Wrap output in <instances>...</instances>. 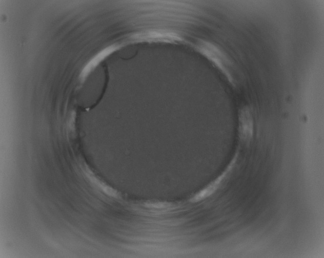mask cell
I'll list each match as a JSON object with an SVG mask.
<instances>
[{"label":"cell","mask_w":324,"mask_h":258,"mask_svg":"<svg viewBox=\"0 0 324 258\" xmlns=\"http://www.w3.org/2000/svg\"><path fill=\"white\" fill-rule=\"evenodd\" d=\"M194 49L209 61L232 86L235 80L230 71L231 61L225 53L215 44L199 39L193 44Z\"/></svg>","instance_id":"1"},{"label":"cell","mask_w":324,"mask_h":258,"mask_svg":"<svg viewBox=\"0 0 324 258\" xmlns=\"http://www.w3.org/2000/svg\"><path fill=\"white\" fill-rule=\"evenodd\" d=\"M84 170L90 181L106 195L115 198L119 197L117 191L98 179L88 167H86Z\"/></svg>","instance_id":"6"},{"label":"cell","mask_w":324,"mask_h":258,"mask_svg":"<svg viewBox=\"0 0 324 258\" xmlns=\"http://www.w3.org/2000/svg\"><path fill=\"white\" fill-rule=\"evenodd\" d=\"M167 204L162 203H149L147 204V207L153 208H163L166 207Z\"/></svg>","instance_id":"7"},{"label":"cell","mask_w":324,"mask_h":258,"mask_svg":"<svg viewBox=\"0 0 324 258\" xmlns=\"http://www.w3.org/2000/svg\"><path fill=\"white\" fill-rule=\"evenodd\" d=\"M139 41L149 42H173L180 41L181 38L176 33L164 30H148L136 34Z\"/></svg>","instance_id":"3"},{"label":"cell","mask_w":324,"mask_h":258,"mask_svg":"<svg viewBox=\"0 0 324 258\" xmlns=\"http://www.w3.org/2000/svg\"><path fill=\"white\" fill-rule=\"evenodd\" d=\"M119 46L117 44H113L106 47L95 55L86 64L82 70L79 78L82 81H84L90 72L93 70L96 66L110 54L118 50Z\"/></svg>","instance_id":"4"},{"label":"cell","mask_w":324,"mask_h":258,"mask_svg":"<svg viewBox=\"0 0 324 258\" xmlns=\"http://www.w3.org/2000/svg\"><path fill=\"white\" fill-rule=\"evenodd\" d=\"M234 162V160H233L225 171L195 195L192 198V201L197 202L201 200L212 194L218 188L228 173L231 170Z\"/></svg>","instance_id":"5"},{"label":"cell","mask_w":324,"mask_h":258,"mask_svg":"<svg viewBox=\"0 0 324 258\" xmlns=\"http://www.w3.org/2000/svg\"><path fill=\"white\" fill-rule=\"evenodd\" d=\"M238 134L239 139L245 142H249L252 139L254 132V119L250 108L243 106L238 112Z\"/></svg>","instance_id":"2"}]
</instances>
